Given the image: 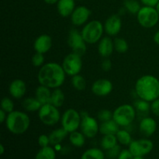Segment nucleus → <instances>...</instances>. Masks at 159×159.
Returning a JSON list of instances; mask_svg holds the SVG:
<instances>
[{
    "label": "nucleus",
    "mask_w": 159,
    "mask_h": 159,
    "mask_svg": "<svg viewBox=\"0 0 159 159\" xmlns=\"http://www.w3.org/2000/svg\"><path fill=\"white\" fill-rule=\"evenodd\" d=\"M66 73L62 65L55 62H49L40 67L37 74L40 85H44L51 89L60 88L65 81Z\"/></svg>",
    "instance_id": "f257e3e1"
},
{
    "label": "nucleus",
    "mask_w": 159,
    "mask_h": 159,
    "mask_svg": "<svg viewBox=\"0 0 159 159\" xmlns=\"http://www.w3.org/2000/svg\"><path fill=\"white\" fill-rule=\"evenodd\" d=\"M135 93L139 99L153 102L159 98V79L152 75L141 76L135 84Z\"/></svg>",
    "instance_id": "f03ea898"
},
{
    "label": "nucleus",
    "mask_w": 159,
    "mask_h": 159,
    "mask_svg": "<svg viewBox=\"0 0 159 159\" xmlns=\"http://www.w3.org/2000/svg\"><path fill=\"white\" fill-rule=\"evenodd\" d=\"M30 125V119L24 112L13 110L8 113L6 126L9 131L13 134H23L29 129Z\"/></svg>",
    "instance_id": "7ed1b4c3"
},
{
    "label": "nucleus",
    "mask_w": 159,
    "mask_h": 159,
    "mask_svg": "<svg viewBox=\"0 0 159 159\" xmlns=\"http://www.w3.org/2000/svg\"><path fill=\"white\" fill-rule=\"evenodd\" d=\"M103 32V24L99 20H92L85 23L81 31V34L85 43L93 44L99 42L102 38Z\"/></svg>",
    "instance_id": "20e7f679"
},
{
    "label": "nucleus",
    "mask_w": 159,
    "mask_h": 159,
    "mask_svg": "<svg viewBox=\"0 0 159 159\" xmlns=\"http://www.w3.org/2000/svg\"><path fill=\"white\" fill-rule=\"evenodd\" d=\"M137 111L134 106L123 104L113 112V120L120 126L126 127L130 126L136 117Z\"/></svg>",
    "instance_id": "39448f33"
},
{
    "label": "nucleus",
    "mask_w": 159,
    "mask_h": 159,
    "mask_svg": "<svg viewBox=\"0 0 159 159\" xmlns=\"http://www.w3.org/2000/svg\"><path fill=\"white\" fill-rule=\"evenodd\" d=\"M137 19L142 27L148 29L156 26L159 21V15L155 7L144 6L138 11Z\"/></svg>",
    "instance_id": "423d86ee"
},
{
    "label": "nucleus",
    "mask_w": 159,
    "mask_h": 159,
    "mask_svg": "<svg viewBox=\"0 0 159 159\" xmlns=\"http://www.w3.org/2000/svg\"><path fill=\"white\" fill-rule=\"evenodd\" d=\"M40 120L44 125L54 126L61 121V113L58 108L51 103L42 105L38 111Z\"/></svg>",
    "instance_id": "0eeeda50"
},
{
    "label": "nucleus",
    "mask_w": 159,
    "mask_h": 159,
    "mask_svg": "<svg viewBox=\"0 0 159 159\" xmlns=\"http://www.w3.org/2000/svg\"><path fill=\"white\" fill-rule=\"evenodd\" d=\"M81 122V113L72 108L65 110L61 117V124L62 127L68 133L76 131L80 127Z\"/></svg>",
    "instance_id": "6e6552de"
},
{
    "label": "nucleus",
    "mask_w": 159,
    "mask_h": 159,
    "mask_svg": "<svg viewBox=\"0 0 159 159\" xmlns=\"http://www.w3.org/2000/svg\"><path fill=\"white\" fill-rule=\"evenodd\" d=\"M62 67L65 72L68 75L72 77L79 75L82 68V56L74 52L70 53L64 58Z\"/></svg>",
    "instance_id": "1a4fd4ad"
},
{
    "label": "nucleus",
    "mask_w": 159,
    "mask_h": 159,
    "mask_svg": "<svg viewBox=\"0 0 159 159\" xmlns=\"http://www.w3.org/2000/svg\"><path fill=\"white\" fill-rule=\"evenodd\" d=\"M82 116V122H81L80 128L82 133L85 136V138H93L96 136L99 131V125L96 118L89 116L85 112L81 113Z\"/></svg>",
    "instance_id": "9d476101"
},
{
    "label": "nucleus",
    "mask_w": 159,
    "mask_h": 159,
    "mask_svg": "<svg viewBox=\"0 0 159 159\" xmlns=\"http://www.w3.org/2000/svg\"><path fill=\"white\" fill-rule=\"evenodd\" d=\"M68 46L72 50V52L79 55L82 56L86 52V43L84 40L81 32H79L78 30H71L68 34Z\"/></svg>",
    "instance_id": "9b49d317"
},
{
    "label": "nucleus",
    "mask_w": 159,
    "mask_h": 159,
    "mask_svg": "<svg viewBox=\"0 0 159 159\" xmlns=\"http://www.w3.org/2000/svg\"><path fill=\"white\" fill-rule=\"evenodd\" d=\"M154 144L149 139H140L132 141L129 144V150L134 157H143L152 151Z\"/></svg>",
    "instance_id": "f8f14e48"
},
{
    "label": "nucleus",
    "mask_w": 159,
    "mask_h": 159,
    "mask_svg": "<svg viewBox=\"0 0 159 159\" xmlns=\"http://www.w3.org/2000/svg\"><path fill=\"white\" fill-rule=\"evenodd\" d=\"M104 32L110 37L116 36L121 30L122 21L119 15H112L107 19L103 24Z\"/></svg>",
    "instance_id": "ddd939ff"
},
{
    "label": "nucleus",
    "mask_w": 159,
    "mask_h": 159,
    "mask_svg": "<svg viewBox=\"0 0 159 159\" xmlns=\"http://www.w3.org/2000/svg\"><path fill=\"white\" fill-rule=\"evenodd\" d=\"M113 85L111 81L107 79H99L92 85L91 90L97 96H108L113 91Z\"/></svg>",
    "instance_id": "4468645a"
},
{
    "label": "nucleus",
    "mask_w": 159,
    "mask_h": 159,
    "mask_svg": "<svg viewBox=\"0 0 159 159\" xmlns=\"http://www.w3.org/2000/svg\"><path fill=\"white\" fill-rule=\"evenodd\" d=\"M90 15H91V11L89 9L83 6H79L76 7L71 13V21L75 26H82L87 23Z\"/></svg>",
    "instance_id": "2eb2a0df"
},
{
    "label": "nucleus",
    "mask_w": 159,
    "mask_h": 159,
    "mask_svg": "<svg viewBox=\"0 0 159 159\" xmlns=\"http://www.w3.org/2000/svg\"><path fill=\"white\" fill-rule=\"evenodd\" d=\"M52 39L48 34H41L37 37L34 43V48L36 52L45 54L51 50Z\"/></svg>",
    "instance_id": "dca6fc26"
},
{
    "label": "nucleus",
    "mask_w": 159,
    "mask_h": 159,
    "mask_svg": "<svg viewBox=\"0 0 159 159\" xmlns=\"http://www.w3.org/2000/svg\"><path fill=\"white\" fill-rule=\"evenodd\" d=\"M26 92V85L22 79H15L9 86V93L14 99H21L25 96Z\"/></svg>",
    "instance_id": "f3484780"
},
{
    "label": "nucleus",
    "mask_w": 159,
    "mask_h": 159,
    "mask_svg": "<svg viewBox=\"0 0 159 159\" xmlns=\"http://www.w3.org/2000/svg\"><path fill=\"white\" fill-rule=\"evenodd\" d=\"M140 132L145 137H151L157 130V122L150 116L144 117L139 124Z\"/></svg>",
    "instance_id": "a211bd4d"
},
{
    "label": "nucleus",
    "mask_w": 159,
    "mask_h": 159,
    "mask_svg": "<svg viewBox=\"0 0 159 159\" xmlns=\"http://www.w3.org/2000/svg\"><path fill=\"white\" fill-rule=\"evenodd\" d=\"M114 51V42L110 37H104L99 41L98 52L102 57H109Z\"/></svg>",
    "instance_id": "6ab92c4d"
},
{
    "label": "nucleus",
    "mask_w": 159,
    "mask_h": 159,
    "mask_svg": "<svg viewBox=\"0 0 159 159\" xmlns=\"http://www.w3.org/2000/svg\"><path fill=\"white\" fill-rule=\"evenodd\" d=\"M75 0H58L57 8L58 13L62 17H68L71 15L75 9Z\"/></svg>",
    "instance_id": "aec40b11"
},
{
    "label": "nucleus",
    "mask_w": 159,
    "mask_h": 159,
    "mask_svg": "<svg viewBox=\"0 0 159 159\" xmlns=\"http://www.w3.org/2000/svg\"><path fill=\"white\" fill-rule=\"evenodd\" d=\"M51 93L52 91H51V89L40 85L36 89L35 97L38 99V101L42 105L51 103Z\"/></svg>",
    "instance_id": "412c9836"
},
{
    "label": "nucleus",
    "mask_w": 159,
    "mask_h": 159,
    "mask_svg": "<svg viewBox=\"0 0 159 159\" xmlns=\"http://www.w3.org/2000/svg\"><path fill=\"white\" fill-rule=\"evenodd\" d=\"M120 130V126L113 119L108 121L102 122L99 125V132L103 135L115 134Z\"/></svg>",
    "instance_id": "4be33fe9"
},
{
    "label": "nucleus",
    "mask_w": 159,
    "mask_h": 159,
    "mask_svg": "<svg viewBox=\"0 0 159 159\" xmlns=\"http://www.w3.org/2000/svg\"><path fill=\"white\" fill-rule=\"evenodd\" d=\"M68 134V132L65 130L63 127L54 130L49 134L50 143L52 145H58L60 143L62 142V141L65 140Z\"/></svg>",
    "instance_id": "5701e85b"
},
{
    "label": "nucleus",
    "mask_w": 159,
    "mask_h": 159,
    "mask_svg": "<svg viewBox=\"0 0 159 159\" xmlns=\"http://www.w3.org/2000/svg\"><path fill=\"white\" fill-rule=\"evenodd\" d=\"M23 108L27 112L39 111L42 104L36 97H27L22 102Z\"/></svg>",
    "instance_id": "b1692460"
},
{
    "label": "nucleus",
    "mask_w": 159,
    "mask_h": 159,
    "mask_svg": "<svg viewBox=\"0 0 159 159\" xmlns=\"http://www.w3.org/2000/svg\"><path fill=\"white\" fill-rule=\"evenodd\" d=\"M64 102H65V94L63 91L59 88L54 89L51 93V103L59 108L63 106Z\"/></svg>",
    "instance_id": "393cba45"
},
{
    "label": "nucleus",
    "mask_w": 159,
    "mask_h": 159,
    "mask_svg": "<svg viewBox=\"0 0 159 159\" xmlns=\"http://www.w3.org/2000/svg\"><path fill=\"white\" fill-rule=\"evenodd\" d=\"M117 138L115 134L103 135L101 140V147L106 151L110 150L117 144Z\"/></svg>",
    "instance_id": "a878e982"
},
{
    "label": "nucleus",
    "mask_w": 159,
    "mask_h": 159,
    "mask_svg": "<svg viewBox=\"0 0 159 159\" xmlns=\"http://www.w3.org/2000/svg\"><path fill=\"white\" fill-rule=\"evenodd\" d=\"M69 141L75 147L81 148L85 144V136L82 132H79L76 130V131L70 133Z\"/></svg>",
    "instance_id": "bb28decb"
},
{
    "label": "nucleus",
    "mask_w": 159,
    "mask_h": 159,
    "mask_svg": "<svg viewBox=\"0 0 159 159\" xmlns=\"http://www.w3.org/2000/svg\"><path fill=\"white\" fill-rule=\"evenodd\" d=\"M81 159H105V155L100 149L93 148L85 151Z\"/></svg>",
    "instance_id": "cd10ccee"
},
{
    "label": "nucleus",
    "mask_w": 159,
    "mask_h": 159,
    "mask_svg": "<svg viewBox=\"0 0 159 159\" xmlns=\"http://www.w3.org/2000/svg\"><path fill=\"white\" fill-rule=\"evenodd\" d=\"M55 151L50 146L41 148L36 155L35 159H55Z\"/></svg>",
    "instance_id": "c85d7f7f"
},
{
    "label": "nucleus",
    "mask_w": 159,
    "mask_h": 159,
    "mask_svg": "<svg viewBox=\"0 0 159 159\" xmlns=\"http://www.w3.org/2000/svg\"><path fill=\"white\" fill-rule=\"evenodd\" d=\"M71 85L78 91H83L86 87V81L83 76L76 75L71 78Z\"/></svg>",
    "instance_id": "c756f323"
},
{
    "label": "nucleus",
    "mask_w": 159,
    "mask_h": 159,
    "mask_svg": "<svg viewBox=\"0 0 159 159\" xmlns=\"http://www.w3.org/2000/svg\"><path fill=\"white\" fill-rule=\"evenodd\" d=\"M134 107L137 113H148L151 110L150 102H148V101L141 99L135 101Z\"/></svg>",
    "instance_id": "7c9ffc66"
},
{
    "label": "nucleus",
    "mask_w": 159,
    "mask_h": 159,
    "mask_svg": "<svg viewBox=\"0 0 159 159\" xmlns=\"http://www.w3.org/2000/svg\"><path fill=\"white\" fill-rule=\"evenodd\" d=\"M117 141L124 145H129L131 143V136L127 130H119L116 134Z\"/></svg>",
    "instance_id": "2f4dec72"
},
{
    "label": "nucleus",
    "mask_w": 159,
    "mask_h": 159,
    "mask_svg": "<svg viewBox=\"0 0 159 159\" xmlns=\"http://www.w3.org/2000/svg\"><path fill=\"white\" fill-rule=\"evenodd\" d=\"M124 6L126 11L131 14H138V11L141 8L140 3L137 0H125Z\"/></svg>",
    "instance_id": "473e14b6"
},
{
    "label": "nucleus",
    "mask_w": 159,
    "mask_h": 159,
    "mask_svg": "<svg viewBox=\"0 0 159 159\" xmlns=\"http://www.w3.org/2000/svg\"><path fill=\"white\" fill-rule=\"evenodd\" d=\"M113 42H114V50L116 52L120 54L127 52L129 48L127 40H124V38L117 37L113 40Z\"/></svg>",
    "instance_id": "72a5a7b5"
},
{
    "label": "nucleus",
    "mask_w": 159,
    "mask_h": 159,
    "mask_svg": "<svg viewBox=\"0 0 159 159\" xmlns=\"http://www.w3.org/2000/svg\"><path fill=\"white\" fill-rule=\"evenodd\" d=\"M1 109L7 113H11L14 110V102L12 99L9 97H4L1 100Z\"/></svg>",
    "instance_id": "f704fd0d"
},
{
    "label": "nucleus",
    "mask_w": 159,
    "mask_h": 159,
    "mask_svg": "<svg viewBox=\"0 0 159 159\" xmlns=\"http://www.w3.org/2000/svg\"><path fill=\"white\" fill-rule=\"evenodd\" d=\"M97 116L98 119L101 122H105V121H108L110 120L113 119V113L110 110H107V109H103V110H101L98 113Z\"/></svg>",
    "instance_id": "c9c22d12"
},
{
    "label": "nucleus",
    "mask_w": 159,
    "mask_h": 159,
    "mask_svg": "<svg viewBox=\"0 0 159 159\" xmlns=\"http://www.w3.org/2000/svg\"><path fill=\"white\" fill-rule=\"evenodd\" d=\"M44 63V56L41 53L36 52L32 57V64L34 67H42Z\"/></svg>",
    "instance_id": "e433bc0d"
},
{
    "label": "nucleus",
    "mask_w": 159,
    "mask_h": 159,
    "mask_svg": "<svg viewBox=\"0 0 159 159\" xmlns=\"http://www.w3.org/2000/svg\"><path fill=\"white\" fill-rule=\"evenodd\" d=\"M120 152H121L120 147L116 144L115 147L112 148H110V150L107 151V157H108V158L115 159V158H118V156H119Z\"/></svg>",
    "instance_id": "4c0bfd02"
},
{
    "label": "nucleus",
    "mask_w": 159,
    "mask_h": 159,
    "mask_svg": "<svg viewBox=\"0 0 159 159\" xmlns=\"http://www.w3.org/2000/svg\"><path fill=\"white\" fill-rule=\"evenodd\" d=\"M38 144L41 148H44V147H48V146H49V144H51V143H50L49 135H48V136L46 134L40 135V136L38 138Z\"/></svg>",
    "instance_id": "58836bf2"
},
{
    "label": "nucleus",
    "mask_w": 159,
    "mask_h": 159,
    "mask_svg": "<svg viewBox=\"0 0 159 159\" xmlns=\"http://www.w3.org/2000/svg\"><path fill=\"white\" fill-rule=\"evenodd\" d=\"M151 110L155 116L159 117V98L151 103Z\"/></svg>",
    "instance_id": "ea45409f"
},
{
    "label": "nucleus",
    "mask_w": 159,
    "mask_h": 159,
    "mask_svg": "<svg viewBox=\"0 0 159 159\" xmlns=\"http://www.w3.org/2000/svg\"><path fill=\"white\" fill-rule=\"evenodd\" d=\"M134 155H132L131 152H130V150H127V149H124L122 150L120 153L119 156H118L117 159H134Z\"/></svg>",
    "instance_id": "a19ab883"
},
{
    "label": "nucleus",
    "mask_w": 159,
    "mask_h": 159,
    "mask_svg": "<svg viewBox=\"0 0 159 159\" xmlns=\"http://www.w3.org/2000/svg\"><path fill=\"white\" fill-rule=\"evenodd\" d=\"M101 68L104 71H109L111 70L112 68V62L108 57H106L104 58V60L102 61V64H101Z\"/></svg>",
    "instance_id": "79ce46f5"
},
{
    "label": "nucleus",
    "mask_w": 159,
    "mask_h": 159,
    "mask_svg": "<svg viewBox=\"0 0 159 159\" xmlns=\"http://www.w3.org/2000/svg\"><path fill=\"white\" fill-rule=\"evenodd\" d=\"M140 1L144 6H150V7H156L159 2V0H140Z\"/></svg>",
    "instance_id": "37998d69"
},
{
    "label": "nucleus",
    "mask_w": 159,
    "mask_h": 159,
    "mask_svg": "<svg viewBox=\"0 0 159 159\" xmlns=\"http://www.w3.org/2000/svg\"><path fill=\"white\" fill-rule=\"evenodd\" d=\"M6 118H7V113L1 109L0 110V122H1V124L6 122Z\"/></svg>",
    "instance_id": "c03bdc74"
},
{
    "label": "nucleus",
    "mask_w": 159,
    "mask_h": 159,
    "mask_svg": "<svg viewBox=\"0 0 159 159\" xmlns=\"http://www.w3.org/2000/svg\"><path fill=\"white\" fill-rule=\"evenodd\" d=\"M153 40L156 44L159 45V30L157 31V32L155 34V35H154V37H153Z\"/></svg>",
    "instance_id": "a18cd8bd"
},
{
    "label": "nucleus",
    "mask_w": 159,
    "mask_h": 159,
    "mask_svg": "<svg viewBox=\"0 0 159 159\" xmlns=\"http://www.w3.org/2000/svg\"><path fill=\"white\" fill-rule=\"evenodd\" d=\"M47 4H49V5H53V4H55V3H57L58 0H43Z\"/></svg>",
    "instance_id": "49530a36"
},
{
    "label": "nucleus",
    "mask_w": 159,
    "mask_h": 159,
    "mask_svg": "<svg viewBox=\"0 0 159 159\" xmlns=\"http://www.w3.org/2000/svg\"><path fill=\"white\" fill-rule=\"evenodd\" d=\"M5 152V148H4V146H3L2 144H0V155H3Z\"/></svg>",
    "instance_id": "de8ad7c7"
},
{
    "label": "nucleus",
    "mask_w": 159,
    "mask_h": 159,
    "mask_svg": "<svg viewBox=\"0 0 159 159\" xmlns=\"http://www.w3.org/2000/svg\"><path fill=\"white\" fill-rule=\"evenodd\" d=\"M156 9H157V11H158V15H159V2L158 3V5H157L156 6Z\"/></svg>",
    "instance_id": "09e8293b"
},
{
    "label": "nucleus",
    "mask_w": 159,
    "mask_h": 159,
    "mask_svg": "<svg viewBox=\"0 0 159 159\" xmlns=\"http://www.w3.org/2000/svg\"><path fill=\"white\" fill-rule=\"evenodd\" d=\"M134 159H144L142 157H134Z\"/></svg>",
    "instance_id": "8fccbe9b"
}]
</instances>
